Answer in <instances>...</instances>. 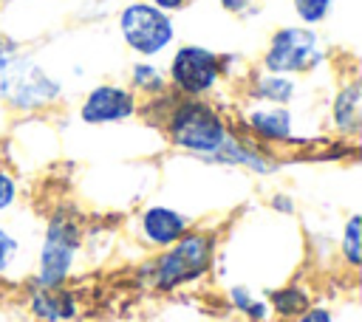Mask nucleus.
<instances>
[{
  "instance_id": "obj_7",
  "label": "nucleus",
  "mask_w": 362,
  "mask_h": 322,
  "mask_svg": "<svg viewBox=\"0 0 362 322\" xmlns=\"http://www.w3.org/2000/svg\"><path fill=\"white\" fill-rule=\"evenodd\" d=\"M119 31L130 51L139 56H158L175 40V25L170 14L156 8L153 3H130L119 14Z\"/></svg>"
},
{
  "instance_id": "obj_22",
  "label": "nucleus",
  "mask_w": 362,
  "mask_h": 322,
  "mask_svg": "<svg viewBox=\"0 0 362 322\" xmlns=\"http://www.w3.org/2000/svg\"><path fill=\"white\" fill-rule=\"evenodd\" d=\"M272 209H277L283 215H294V201L288 195H272Z\"/></svg>"
},
{
  "instance_id": "obj_4",
  "label": "nucleus",
  "mask_w": 362,
  "mask_h": 322,
  "mask_svg": "<svg viewBox=\"0 0 362 322\" xmlns=\"http://www.w3.org/2000/svg\"><path fill=\"white\" fill-rule=\"evenodd\" d=\"M82 243V229L79 220L68 209H57L48 217L45 237L40 246V260H37V285L40 288H59L76 260Z\"/></svg>"
},
{
  "instance_id": "obj_23",
  "label": "nucleus",
  "mask_w": 362,
  "mask_h": 322,
  "mask_svg": "<svg viewBox=\"0 0 362 322\" xmlns=\"http://www.w3.org/2000/svg\"><path fill=\"white\" fill-rule=\"evenodd\" d=\"M156 8H161L164 14H170V11H178V8H184L189 0H150Z\"/></svg>"
},
{
  "instance_id": "obj_2",
  "label": "nucleus",
  "mask_w": 362,
  "mask_h": 322,
  "mask_svg": "<svg viewBox=\"0 0 362 322\" xmlns=\"http://www.w3.org/2000/svg\"><path fill=\"white\" fill-rule=\"evenodd\" d=\"M62 85L31 56L20 54L11 40L0 37V99L14 110L48 107L59 99Z\"/></svg>"
},
{
  "instance_id": "obj_18",
  "label": "nucleus",
  "mask_w": 362,
  "mask_h": 322,
  "mask_svg": "<svg viewBox=\"0 0 362 322\" xmlns=\"http://www.w3.org/2000/svg\"><path fill=\"white\" fill-rule=\"evenodd\" d=\"M334 0H294V11L305 25H317L328 17Z\"/></svg>"
},
{
  "instance_id": "obj_24",
  "label": "nucleus",
  "mask_w": 362,
  "mask_h": 322,
  "mask_svg": "<svg viewBox=\"0 0 362 322\" xmlns=\"http://www.w3.org/2000/svg\"><path fill=\"white\" fill-rule=\"evenodd\" d=\"M249 3H252V0H221V6H223L226 11H232V14L246 11V8H249Z\"/></svg>"
},
{
  "instance_id": "obj_8",
  "label": "nucleus",
  "mask_w": 362,
  "mask_h": 322,
  "mask_svg": "<svg viewBox=\"0 0 362 322\" xmlns=\"http://www.w3.org/2000/svg\"><path fill=\"white\" fill-rule=\"evenodd\" d=\"M139 110V99L130 88L122 85H96L79 105V119L85 124H119Z\"/></svg>"
},
{
  "instance_id": "obj_14",
  "label": "nucleus",
  "mask_w": 362,
  "mask_h": 322,
  "mask_svg": "<svg viewBox=\"0 0 362 322\" xmlns=\"http://www.w3.org/2000/svg\"><path fill=\"white\" fill-rule=\"evenodd\" d=\"M269 299H272L269 308H274V314L283 316V319H294V316H300L303 311L311 308V299H308L305 288H300V285H283V288L272 291Z\"/></svg>"
},
{
  "instance_id": "obj_12",
  "label": "nucleus",
  "mask_w": 362,
  "mask_h": 322,
  "mask_svg": "<svg viewBox=\"0 0 362 322\" xmlns=\"http://www.w3.org/2000/svg\"><path fill=\"white\" fill-rule=\"evenodd\" d=\"M31 314L40 322H65L76 316V299L71 291L59 288H37L31 294Z\"/></svg>"
},
{
  "instance_id": "obj_21",
  "label": "nucleus",
  "mask_w": 362,
  "mask_h": 322,
  "mask_svg": "<svg viewBox=\"0 0 362 322\" xmlns=\"http://www.w3.org/2000/svg\"><path fill=\"white\" fill-rule=\"evenodd\" d=\"M291 322H334V314L322 305H311L308 311H303L300 316H294Z\"/></svg>"
},
{
  "instance_id": "obj_15",
  "label": "nucleus",
  "mask_w": 362,
  "mask_h": 322,
  "mask_svg": "<svg viewBox=\"0 0 362 322\" xmlns=\"http://www.w3.org/2000/svg\"><path fill=\"white\" fill-rule=\"evenodd\" d=\"M130 90L133 93H144V96H161L167 93V76L161 68L150 65V62H136L130 65Z\"/></svg>"
},
{
  "instance_id": "obj_11",
  "label": "nucleus",
  "mask_w": 362,
  "mask_h": 322,
  "mask_svg": "<svg viewBox=\"0 0 362 322\" xmlns=\"http://www.w3.org/2000/svg\"><path fill=\"white\" fill-rule=\"evenodd\" d=\"M331 124L342 136H354L362 124V85L345 82L339 85L334 102H331Z\"/></svg>"
},
{
  "instance_id": "obj_5",
  "label": "nucleus",
  "mask_w": 362,
  "mask_h": 322,
  "mask_svg": "<svg viewBox=\"0 0 362 322\" xmlns=\"http://www.w3.org/2000/svg\"><path fill=\"white\" fill-rule=\"evenodd\" d=\"M322 59H325L322 40L311 28H305V25H283V28H277L272 34L260 65L269 73L297 76V73L320 68Z\"/></svg>"
},
{
  "instance_id": "obj_19",
  "label": "nucleus",
  "mask_w": 362,
  "mask_h": 322,
  "mask_svg": "<svg viewBox=\"0 0 362 322\" xmlns=\"http://www.w3.org/2000/svg\"><path fill=\"white\" fill-rule=\"evenodd\" d=\"M17 249H20L17 237H14L8 229H3V226H0V274H6V271H8V266H11V263H14V257H17Z\"/></svg>"
},
{
  "instance_id": "obj_1",
  "label": "nucleus",
  "mask_w": 362,
  "mask_h": 322,
  "mask_svg": "<svg viewBox=\"0 0 362 322\" xmlns=\"http://www.w3.org/2000/svg\"><path fill=\"white\" fill-rule=\"evenodd\" d=\"M229 130L232 127L223 119V113L206 99L175 96V102L164 116V133L173 141V147L195 158H209L212 153H218Z\"/></svg>"
},
{
  "instance_id": "obj_17",
  "label": "nucleus",
  "mask_w": 362,
  "mask_h": 322,
  "mask_svg": "<svg viewBox=\"0 0 362 322\" xmlns=\"http://www.w3.org/2000/svg\"><path fill=\"white\" fill-rule=\"evenodd\" d=\"M229 299H232V305H235L240 314H246L252 322H266L269 314H272L269 302L255 299L252 291H249L246 285H232V288H229Z\"/></svg>"
},
{
  "instance_id": "obj_20",
  "label": "nucleus",
  "mask_w": 362,
  "mask_h": 322,
  "mask_svg": "<svg viewBox=\"0 0 362 322\" xmlns=\"http://www.w3.org/2000/svg\"><path fill=\"white\" fill-rule=\"evenodd\" d=\"M17 201V181L8 169L0 167V212H6Z\"/></svg>"
},
{
  "instance_id": "obj_16",
  "label": "nucleus",
  "mask_w": 362,
  "mask_h": 322,
  "mask_svg": "<svg viewBox=\"0 0 362 322\" xmlns=\"http://www.w3.org/2000/svg\"><path fill=\"white\" fill-rule=\"evenodd\" d=\"M339 251L351 268H359V263H362V217L359 215H351L345 220V229L339 237Z\"/></svg>"
},
{
  "instance_id": "obj_10",
  "label": "nucleus",
  "mask_w": 362,
  "mask_h": 322,
  "mask_svg": "<svg viewBox=\"0 0 362 322\" xmlns=\"http://www.w3.org/2000/svg\"><path fill=\"white\" fill-rule=\"evenodd\" d=\"M139 229H141V237H144L150 246L167 249V246H173L181 234L189 232V220H187V215H181V212L156 203V206H147V209L141 212Z\"/></svg>"
},
{
  "instance_id": "obj_9",
  "label": "nucleus",
  "mask_w": 362,
  "mask_h": 322,
  "mask_svg": "<svg viewBox=\"0 0 362 322\" xmlns=\"http://www.w3.org/2000/svg\"><path fill=\"white\" fill-rule=\"evenodd\" d=\"M294 119L283 105H255L243 110V127L255 141L263 144H291L294 141Z\"/></svg>"
},
{
  "instance_id": "obj_3",
  "label": "nucleus",
  "mask_w": 362,
  "mask_h": 322,
  "mask_svg": "<svg viewBox=\"0 0 362 322\" xmlns=\"http://www.w3.org/2000/svg\"><path fill=\"white\" fill-rule=\"evenodd\" d=\"M212 254H215V237L209 232L189 229L173 246H167L150 266L153 285L158 291H173L178 285L201 280L212 266Z\"/></svg>"
},
{
  "instance_id": "obj_6",
  "label": "nucleus",
  "mask_w": 362,
  "mask_h": 322,
  "mask_svg": "<svg viewBox=\"0 0 362 322\" xmlns=\"http://www.w3.org/2000/svg\"><path fill=\"white\" fill-rule=\"evenodd\" d=\"M164 76L175 96L204 99L218 88L223 76V56L204 45H181L173 51Z\"/></svg>"
},
{
  "instance_id": "obj_13",
  "label": "nucleus",
  "mask_w": 362,
  "mask_h": 322,
  "mask_svg": "<svg viewBox=\"0 0 362 322\" xmlns=\"http://www.w3.org/2000/svg\"><path fill=\"white\" fill-rule=\"evenodd\" d=\"M249 93L260 105H283V107H288V102L297 96V79L263 71L260 76L252 79V90Z\"/></svg>"
}]
</instances>
